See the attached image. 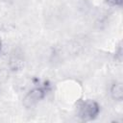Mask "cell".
<instances>
[{"mask_svg":"<svg viewBox=\"0 0 123 123\" xmlns=\"http://www.w3.org/2000/svg\"><path fill=\"white\" fill-rule=\"evenodd\" d=\"M44 94H45V92H44V90L42 88H40V87L34 88L24 98L23 105L26 108H30V107L36 105L39 100H41L44 97Z\"/></svg>","mask_w":123,"mask_h":123,"instance_id":"2","label":"cell"},{"mask_svg":"<svg viewBox=\"0 0 123 123\" xmlns=\"http://www.w3.org/2000/svg\"><path fill=\"white\" fill-rule=\"evenodd\" d=\"M105 1L111 6H120L122 4V0H105Z\"/></svg>","mask_w":123,"mask_h":123,"instance_id":"4","label":"cell"},{"mask_svg":"<svg viewBox=\"0 0 123 123\" xmlns=\"http://www.w3.org/2000/svg\"><path fill=\"white\" fill-rule=\"evenodd\" d=\"M0 51H1V39H0Z\"/></svg>","mask_w":123,"mask_h":123,"instance_id":"5","label":"cell"},{"mask_svg":"<svg viewBox=\"0 0 123 123\" xmlns=\"http://www.w3.org/2000/svg\"><path fill=\"white\" fill-rule=\"evenodd\" d=\"M111 95L114 100H122L123 97V89H122V85L120 83H116L112 85L111 88Z\"/></svg>","mask_w":123,"mask_h":123,"instance_id":"3","label":"cell"},{"mask_svg":"<svg viewBox=\"0 0 123 123\" xmlns=\"http://www.w3.org/2000/svg\"><path fill=\"white\" fill-rule=\"evenodd\" d=\"M100 111L99 105L93 100L85 101L79 109V117L83 121H90L94 119Z\"/></svg>","mask_w":123,"mask_h":123,"instance_id":"1","label":"cell"}]
</instances>
